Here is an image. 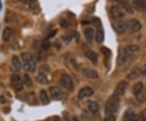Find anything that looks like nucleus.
<instances>
[{"instance_id": "1", "label": "nucleus", "mask_w": 146, "mask_h": 121, "mask_svg": "<svg viewBox=\"0 0 146 121\" xmlns=\"http://www.w3.org/2000/svg\"><path fill=\"white\" fill-rule=\"evenodd\" d=\"M21 66L26 72H34L36 68V63L31 53L25 52L21 55Z\"/></svg>"}, {"instance_id": "2", "label": "nucleus", "mask_w": 146, "mask_h": 121, "mask_svg": "<svg viewBox=\"0 0 146 121\" xmlns=\"http://www.w3.org/2000/svg\"><path fill=\"white\" fill-rule=\"evenodd\" d=\"M140 51V47L136 45H128L126 47L123 48L120 51L119 57V64L123 65L134 54H136Z\"/></svg>"}, {"instance_id": "3", "label": "nucleus", "mask_w": 146, "mask_h": 121, "mask_svg": "<svg viewBox=\"0 0 146 121\" xmlns=\"http://www.w3.org/2000/svg\"><path fill=\"white\" fill-rule=\"evenodd\" d=\"M120 98L114 94L108 98V100L105 106V113L108 116H112L117 111L119 106Z\"/></svg>"}, {"instance_id": "4", "label": "nucleus", "mask_w": 146, "mask_h": 121, "mask_svg": "<svg viewBox=\"0 0 146 121\" xmlns=\"http://www.w3.org/2000/svg\"><path fill=\"white\" fill-rule=\"evenodd\" d=\"M60 83L64 89L68 91H72L74 90V83L72 77L68 74H63L61 76Z\"/></svg>"}, {"instance_id": "5", "label": "nucleus", "mask_w": 146, "mask_h": 121, "mask_svg": "<svg viewBox=\"0 0 146 121\" xmlns=\"http://www.w3.org/2000/svg\"><path fill=\"white\" fill-rule=\"evenodd\" d=\"M127 23V30L131 33H137L141 29V24L139 21H137L136 19H131L128 20L127 21H126Z\"/></svg>"}, {"instance_id": "6", "label": "nucleus", "mask_w": 146, "mask_h": 121, "mask_svg": "<svg viewBox=\"0 0 146 121\" xmlns=\"http://www.w3.org/2000/svg\"><path fill=\"white\" fill-rule=\"evenodd\" d=\"M110 11L111 16H113L114 19H121L125 16L124 11L122 9V7L118 5H113L110 7Z\"/></svg>"}, {"instance_id": "7", "label": "nucleus", "mask_w": 146, "mask_h": 121, "mask_svg": "<svg viewBox=\"0 0 146 121\" xmlns=\"http://www.w3.org/2000/svg\"><path fill=\"white\" fill-rule=\"evenodd\" d=\"M11 81L13 87L15 88V90L17 91H21L23 90V84H24L23 80L21 79V77L19 75H16V74L12 75L11 77Z\"/></svg>"}, {"instance_id": "8", "label": "nucleus", "mask_w": 146, "mask_h": 121, "mask_svg": "<svg viewBox=\"0 0 146 121\" xmlns=\"http://www.w3.org/2000/svg\"><path fill=\"white\" fill-rule=\"evenodd\" d=\"M112 28L114 29L116 33L122 34V33H124L127 29V23L126 21H117L112 24Z\"/></svg>"}, {"instance_id": "9", "label": "nucleus", "mask_w": 146, "mask_h": 121, "mask_svg": "<svg viewBox=\"0 0 146 121\" xmlns=\"http://www.w3.org/2000/svg\"><path fill=\"white\" fill-rule=\"evenodd\" d=\"M115 1L119 4V7H122V9L124 11H126L127 13L131 14V15L134 13L133 9H132V7H131L130 3L127 0H115Z\"/></svg>"}, {"instance_id": "10", "label": "nucleus", "mask_w": 146, "mask_h": 121, "mask_svg": "<svg viewBox=\"0 0 146 121\" xmlns=\"http://www.w3.org/2000/svg\"><path fill=\"white\" fill-rule=\"evenodd\" d=\"M127 86H128L127 82H126V81H121V82H119V84H117V86L115 88L114 94L120 98L121 96H123V95L124 94Z\"/></svg>"}, {"instance_id": "11", "label": "nucleus", "mask_w": 146, "mask_h": 121, "mask_svg": "<svg viewBox=\"0 0 146 121\" xmlns=\"http://www.w3.org/2000/svg\"><path fill=\"white\" fill-rule=\"evenodd\" d=\"M50 94L54 100H61L63 98V94L62 90L58 87H50Z\"/></svg>"}, {"instance_id": "12", "label": "nucleus", "mask_w": 146, "mask_h": 121, "mask_svg": "<svg viewBox=\"0 0 146 121\" xmlns=\"http://www.w3.org/2000/svg\"><path fill=\"white\" fill-rule=\"evenodd\" d=\"M94 90L89 87V86H86V87H84L81 90L79 91L78 93V98L79 99H83L84 98H87V97H90L94 94Z\"/></svg>"}, {"instance_id": "13", "label": "nucleus", "mask_w": 146, "mask_h": 121, "mask_svg": "<svg viewBox=\"0 0 146 121\" xmlns=\"http://www.w3.org/2000/svg\"><path fill=\"white\" fill-rule=\"evenodd\" d=\"M132 6L136 11L140 12L146 11V0H133Z\"/></svg>"}, {"instance_id": "14", "label": "nucleus", "mask_w": 146, "mask_h": 121, "mask_svg": "<svg viewBox=\"0 0 146 121\" xmlns=\"http://www.w3.org/2000/svg\"><path fill=\"white\" fill-rule=\"evenodd\" d=\"M95 38L98 43H102L104 40V31H103V28L102 25H101V23H98L97 25V31H96V35Z\"/></svg>"}, {"instance_id": "15", "label": "nucleus", "mask_w": 146, "mask_h": 121, "mask_svg": "<svg viewBox=\"0 0 146 121\" xmlns=\"http://www.w3.org/2000/svg\"><path fill=\"white\" fill-rule=\"evenodd\" d=\"M21 68V62L18 56L14 55L11 59V69L13 72H18L20 71Z\"/></svg>"}, {"instance_id": "16", "label": "nucleus", "mask_w": 146, "mask_h": 121, "mask_svg": "<svg viewBox=\"0 0 146 121\" xmlns=\"http://www.w3.org/2000/svg\"><path fill=\"white\" fill-rule=\"evenodd\" d=\"M82 74H83L85 77L89 78V79H97V78H98V72L96 71L93 70V69H83Z\"/></svg>"}, {"instance_id": "17", "label": "nucleus", "mask_w": 146, "mask_h": 121, "mask_svg": "<svg viewBox=\"0 0 146 121\" xmlns=\"http://www.w3.org/2000/svg\"><path fill=\"white\" fill-rule=\"evenodd\" d=\"M85 40L88 43H92L94 39V31L93 28H86L84 31Z\"/></svg>"}, {"instance_id": "18", "label": "nucleus", "mask_w": 146, "mask_h": 121, "mask_svg": "<svg viewBox=\"0 0 146 121\" xmlns=\"http://www.w3.org/2000/svg\"><path fill=\"white\" fill-rule=\"evenodd\" d=\"M6 21L9 24H11V25H17L19 23V20H18V17L16 16V15L15 13L11 12V11H9L7 13L5 18Z\"/></svg>"}, {"instance_id": "19", "label": "nucleus", "mask_w": 146, "mask_h": 121, "mask_svg": "<svg viewBox=\"0 0 146 121\" xmlns=\"http://www.w3.org/2000/svg\"><path fill=\"white\" fill-rule=\"evenodd\" d=\"M13 34H14L13 30L11 28L6 27L5 29H4V30H3V41L8 42L11 38L12 37Z\"/></svg>"}, {"instance_id": "20", "label": "nucleus", "mask_w": 146, "mask_h": 121, "mask_svg": "<svg viewBox=\"0 0 146 121\" xmlns=\"http://www.w3.org/2000/svg\"><path fill=\"white\" fill-rule=\"evenodd\" d=\"M85 57L87 59H89V60L93 63H96L98 61V54L92 51V50H89L85 52Z\"/></svg>"}, {"instance_id": "21", "label": "nucleus", "mask_w": 146, "mask_h": 121, "mask_svg": "<svg viewBox=\"0 0 146 121\" xmlns=\"http://www.w3.org/2000/svg\"><path fill=\"white\" fill-rule=\"evenodd\" d=\"M88 108L92 114H96L98 111V105L96 102L89 101L88 103Z\"/></svg>"}, {"instance_id": "22", "label": "nucleus", "mask_w": 146, "mask_h": 121, "mask_svg": "<svg viewBox=\"0 0 146 121\" xmlns=\"http://www.w3.org/2000/svg\"><path fill=\"white\" fill-rule=\"evenodd\" d=\"M40 99H41V102H42V103L43 105L49 104L50 99H49V97H48L47 92L46 90H42L40 92Z\"/></svg>"}, {"instance_id": "23", "label": "nucleus", "mask_w": 146, "mask_h": 121, "mask_svg": "<svg viewBox=\"0 0 146 121\" xmlns=\"http://www.w3.org/2000/svg\"><path fill=\"white\" fill-rule=\"evenodd\" d=\"M143 89H144V84H143V83L142 82H138L133 87V94L136 97L137 95H139L140 94L142 93Z\"/></svg>"}, {"instance_id": "24", "label": "nucleus", "mask_w": 146, "mask_h": 121, "mask_svg": "<svg viewBox=\"0 0 146 121\" xmlns=\"http://www.w3.org/2000/svg\"><path fill=\"white\" fill-rule=\"evenodd\" d=\"M36 80L38 83L42 84H46L49 83V80L46 77V76L42 72H40L36 76Z\"/></svg>"}, {"instance_id": "25", "label": "nucleus", "mask_w": 146, "mask_h": 121, "mask_svg": "<svg viewBox=\"0 0 146 121\" xmlns=\"http://www.w3.org/2000/svg\"><path fill=\"white\" fill-rule=\"evenodd\" d=\"M22 80H23L24 84H25L27 87H31L32 85H33V81H32L30 76L28 74H25L23 76V79Z\"/></svg>"}, {"instance_id": "26", "label": "nucleus", "mask_w": 146, "mask_h": 121, "mask_svg": "<svg viewBox=\"0 0 146 121\" xmlns=\"http://www.w3.org/2000/svg\"><path fill=\"white\" fill-rule=\"evenodd\" d=\"M124 121H137V117L132 113V111L130 114H128V112H127L125 115Z\"/></svg>"}, {"instance_id": "27", "label": "nucleus", "mask_w": 146, "mask_h": 121, "mask_svg": "<svg viewBox=\"0 0 146 121\" xmlns=\"http://www.w3.org/2000/svg\"><path fill=\"white\" fill-rule=\"evenodd\" d=\"M81 120L82 121H90L91 120V118H90V115H89V111L84 110L81 115Z\"/></svg>"}, {"instance_id": "28", "label": "nucleus", "mask_w": 146, "mask_h": 121, "mask_svg": "<svg viewBox=\"0 0 146 121\" xmlns=\"http://www.w3.org/2000/svg\"><path fill=\"white\" fill-rule=\"evenodd\" d=\"M101 51H102V52L106 56H110V55H111L110 50L108 49V48L105 47H102L101 48Z\"/></svg>"}, {"instance_id": "29", "label": "nucleus", "mask_w": 146, "mask_h": 121, "mask_svg": "<svg viewBox=\"0 0 146 121\" xmlns=\"http://www.w3.org/2000/svg\"><path fill=\"white\" fill-rule=\"evenodd\" d=\"M42 47L44 48L45 50H47V49H49L50 47V43L49 42V40L48 39H46V40H44L42 43Z\"/></svg>"}, {"instance_id": "30", "label": "nucleus", "mask_w": 146, "mask_h": 121, "mask_svg": "<svg viewBox=\"0 0 146 121\" xmlns=\"http://www.w3.org/2000/svg\"><path fill=\"white\" fill-rule=\"evenodd\" d=\"M62 39L65 42L68 43V42H70L72 40V37L71 35H68H68H63V36H62Z\"/></svg>"}, {"instance_id": "31", "label": "nucleus", "mask_w": 146, "mask_h": 121, "mask_svg": "<svg viewBox=\"0 0 146 121\" xmlns=\"http://www.w3.org/2000/svg\"><path fill=\"white\" fill-rule=\"evenodd\" d=\"M60 25L63 28H68L70 25V23L67 20H62L60 21Z\"/></svg>"}, {"instance_id": "32", "label": "nucleus", "mask_w": 146, "mask_h": 121, "mask_svg": "<svg viewBox=\"0 0 146 121\" xmlns=\"http://www.w3.org/2000/svg\"><path fill=\"white\" fill-rule=\"evenodd\" d=\"M140 74L143 76H146V63L142 67L140 70Z\"/></svg>"}, {"instance_id": "33", "label": "nucleus", "mask_w": 146, "mask_h": 121, "mask_svg": "<svg viewBox=\"0 0 146 121\" xmlns=\"http://www.w3.org/2000/svg\"><path fill=\"white\" fill-rule=\"evenodd\" d=\"M105 121H116V119L114 116H109L105 120Z\"/></svg>"}, {"instance_id": "34", "label": "nucleus", "mask_w": 146, "mask_h": 121, "mask_svg": "<svg viewBox=\"0 0 146 121\" xmlns=\"http://www.w3.org/2000/svg\"><path fill=\"white\" fill-rule=\"evenodd\" d=\"M56 33H57V30H56V29H55L54 31L51 32V33H50V34L48 35V37H46V39H49V38H50V37H54V35L56 34Z\"/></svg>"}, {"instance_id": "35", "label": "nucleus", "mask_w": 146, "mask_h": 121, "mask_svg": "<svg viewBox=\"0 0 146 121\" xmlns=\"http://www.w3.org/2000/svg\"><path fill=\"white\" fill-rule=\"evenodd\" d=\"M21 1L26 4H31V3H33L36 0H21Z\"/></svg>"}, {"instance_id": "36", "label": "nucleus", "mask_w": 146, "mask_h": 121, "mask_svg": "<svg viewBox=\"0 0 146 121\" xmlns=\"http://www.w3.org/2000/svg\"><path fill=\"white\" fill-rule=\"evenodd\" d=\"M63 121H70V120H69V117H68L67 115H64V116H63Z\"/></svg>"}, {"instance_id": "37", "label": "nucleus", "mask_w": 146, "mask_h": 121, "mask_svg": "<svg viewBox=\"0 0 146 121\" xmlns=\"http://www.w3.org/2000/svg\"><path fill=\"white\" fill-rule=\"evenodd\" d=\"M72 121H80V120H79L77 117L74 116V117H72Z\"/></svg>"}, {"instance_id": "38", "label": "nucleus", "mask_w": 146, "mask_h": 121, "mask_svg": "<svg viewBox=\"0 0 146 121\" xmlns=\"http://www.w3.org/2000/svg\"><path fill=\"white\" fill-rule=\"evenodd\" d=\"M0 10H2V3H1V0H0Z\"/></svg>"}, {"instance_id": "39", "label": "nucleus", "mask_w": 146, "mask_h": 121, "mask_svg": "<svg viewBox=\"0 0 146 121\" xmlns=\"http://www.w3.org/2000/svg\"><path fill=\"white\" fill-rule=\"evenodd\" d=\"M53 121H59V120H58V119H56V120H53Z\"/></svg>"}]
</instances>
